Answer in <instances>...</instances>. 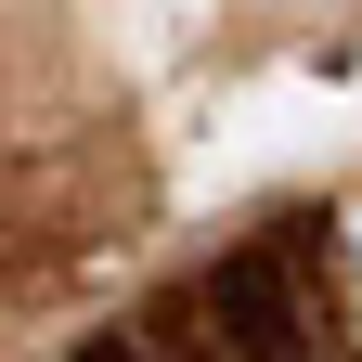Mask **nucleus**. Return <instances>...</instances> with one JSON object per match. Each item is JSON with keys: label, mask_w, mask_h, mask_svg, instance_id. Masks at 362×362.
Wrapping results in <instances>:
<instances>
[{"label": "nucleus", "mask_w": 362, "mask_h": 362, "mask_svg": "<svg viewBox=\"0 0 362 362\" xmlns=\"http://www.w3.org/2000/svg\"><path fill=\"white\" fill-rule=\"evenodd\" d=\"M78 362H143V349H129V337H78Z\"/></svg>", "instance_id": "2"}, {"label": "nucleus", "mask_w": 362, "mask_h": 362, "mask_svg": "<svg viewBox=\"0 0 362 362\" xmlns=\"http://www.w3.org/2000/svg\"><path fill=\"white\" fill-rule=\"evenodd\" d=\"M194 310H207V349L220 362H310V298H298V272H285V246H233L194 285Z\"/></svg>", "instance_id": "1"}]
</instances>
